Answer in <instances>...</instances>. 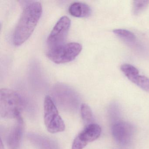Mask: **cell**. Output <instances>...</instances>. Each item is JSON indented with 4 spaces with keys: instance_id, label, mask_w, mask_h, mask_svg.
Here are the masks:
<instances>
[{
    "instance_id": "cell-7",
    "label": "cell",
    "mask_w": 149,
    "mask_h": 149,
    "mask_svg": "<svg viewBox=\"0 0 149 149\" xmlns=\"http://www.w3.org/2000/svg\"><path fill=\"white\" fill-rule=\"evenodd\" d=\"M112 136L116 142L122 146L129 144L133 137L134 129L130 124L120 121L113 124L111 129Z\"/></svg>"
},
{
    "instance_id": "cell-13",
    "label": "cell",
    "mask_w": 149,
    "mask_h": 149,
    "mask_svg": "<svg viewBox=\"0 0 149 149\" xmlns=\"http://www.w3.org/2000/svg\"><path fill=\"white\" fill-rule=\"evenodd\" d=\"M148 1H134L132 3V12L134 15H138L143 12L148 7Z\"/></svg>"
},
{
    "instance_id": "cell-15",
    "label": "cell",
    "mask_w": 149,
    "mask_h": 149,
    "mask_svg": "<svg viewBox=\"0 0 149 149\" xmlns=\"http://www.w3.org/2000/svg\"><path fill=\"white\" fill-rule=\"evenodd\" d=\"M5 149V147H4V145H3L1 139V149Z\"/></svg>"
},
{
    "instance_id": "cell-3",
    "label": "cell",
    "mask_w": 149,
    "mask_h": 149,
    "mask_svg": "<svg viewBox=\"0 0 149 149\" xmlns=\"http://www.w3.org/2000/svg\"><path fill=\"white\" fill-rule=\"evenodd\" d=\"M82 47L77 42L64 43L48 49L47 55L53 62L57 64L70 62L74 60L81 51Z\"/></svg>"
},
{
    "instance_id": "cell-10",
    "label": "cell",
    "mask_w": 149,
    "mask_h": 149,
    "mask_svg": "<svg viewBox=\"0 0 149 149\" xmlns=\"http://www.w3.org/2000/svg\"><path fill=\"white\" fill-rule=\"evenodd\" d=\"M113 33L127 45L131 47H136L137 42L136 36L133 33L126 29H116L113 30Z\"/></svg>"
},
{
    "instance_id": "cell-14",
    "label": "cell",
    "mask_w": 149,
    "mask_h": 149,
    "mask_svg": "<svg viewBox=\"0 0 149 149\" xmlns=\"http://www.w3.org/2000/svg\"><path fill=\"white\" fill-rule=\"evenodd\" d=\"M121 71L129 79L130 77L139 74L138 70L132 65L130 64H124L121 66Z\"/></svg>"
},
{
    "instance_id": "cell-1",
    "label": "cell",
    "mask_w": 149,
    "mask_h": 149,
    "mask_svg": "<svg viewBox=\"0 0 149 149\" xmlns=\"http://www.w3.org/2000/svg\"><path fill=\"white\" fill-rule=\"evenodd\" d=\"M42 13L41 4L34 1L24 8L13 35V42L19 46L25 42L33 33Z\"/></svg>"
},
{
    "instance_id": "cell-11",
    "label": "cell",
    "mask_w": 149,
    "mask_h": 149,
    "mask_svg": "<svg viewBox=\"0 0 149 149\" xmlns=\"http://www.w3.org/2000/svg\"><path fill=\"white\" fill-rule=\"evenodd\" d=\"M129 80L143 90L149 93V78L139 74L133 76Z\"/></svg>"
},
{
    "instance_id": "cell-12",
    "label": "cell",
    "mask_w": 149,
    "mask_h": 149,
    "mask_svg": "<svg viewBox=\"0 0 149 149\" xmlns=\"http://www.w3.org/2000/svg\"><path fill=\"white\" fill-rule=\"evenodd\" d=\"M81 113L82 118L86 124L93 123V115L90 107L86 104H82L81 107Z\"/></svg>"
},
{
    "instance_id": "cell-2",
    "label": "cell",
    "mask_w": 149,
    "mask_h": 149,
    "mask_svg": "<svg viewBox=\"0 0 149 149\" xmlns=\"http://www.w3.org/2000/svg\"><path fill=\"white\" fill-rule=\"evenodd\" d=\"M24 102L21 96L8 88L0 91V113L4 118L16 119L20 116Z\"/></svg>"
},
{
    "instance_id": "cell-8",
    "label": "cell",
    "mask_w": 149,
    "mask_h": 149,
    "mask_svg": "<svg viewBox=\"0 0 149 149\" xmlns=\"http://www.w3.org/2000/svg\"><path fill=\"white\" fill-rule=\"evenodd\" d=\"M24 131V122L21 116L16 119L15 124L11 128L7 136V144L9 149H19Z\"/></svg>"
},
{
    "instance_id": "cell-5",
    "label": "cell",
    "mask_w": 149,
    "mask_h": 149,
    "mask_svg": "<svg viewBox=\"0 0 149 149\" xmlns=\"http://www.w3.org/2000/svg\"><path fill=\"white\" fill-rule=\"evenodd\" d=\"M70 25L71 21L68 17L63 16L60 18L48 37L47 44L49 49L65 43Z\"/></svg>"
},
{
    "instance_id": "cell-6",
    "label": "cell",
    "mask_w": 149,
    "mask_h": 149,
    "mask_svg": "<svg viewBox=\"0 0 149 149\" xmlns=\"http://www.w3.org/2000/svg\"><path fill=\"white\" fill-rule=\"evenodd\" d=\"M102 132L101 127L95 123L85 126L74 139L72 149H83L90 142L97 139Z\"/></svg>"
},
{
    "instance_id": "cell-9",
    "label": "cell",
    "mask_w": 149,
    "mask_h": 149,
    "mask_svg": "<svg viewBox=\"0 0 149 149\" xmlns=\"http://www.w3.org/2000/svg\"><path fill=\"white\" fill-rule=\"evenodd\" d=\"M69 13L74 17L84 18L89 16L91 14L90 7L85 3L76 2L72 3L69 8Z\"/></svg>"
},
{
    "instance_id": "cell-4",
    "label": "cell",
    "mask_w": 149,
    "mask_h": 149,
    "mask_svg": "<svg viewBox=\"0 0 149 149\" xmlns=\"http://www.w3.org/2000/svg\"><path fill=\"white\" fill-rule=\"evenodd\" d=\"M44 120L46 128L50 133L62 132L65 130V123L53 99L49 95L44 99Z\"/></svg>"
}]
</instances>
